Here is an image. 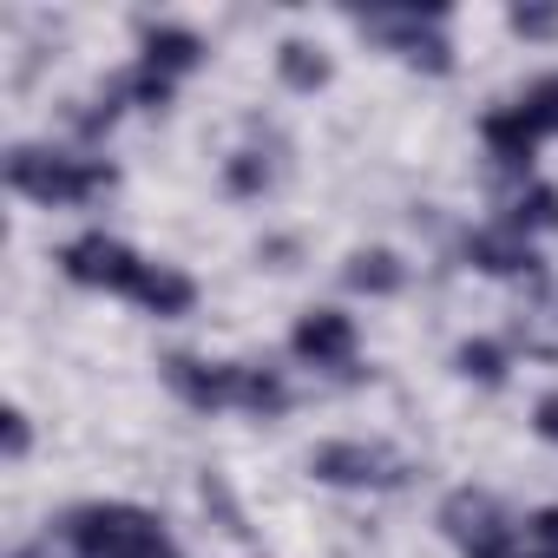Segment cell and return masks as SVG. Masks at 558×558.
I'll list each match as a JSON object with an SVG mask.
<instances>
[{
	"instance_id": "1",
	"label": "cell",
	"mask_w": 558,
	"mask_h": 558,
	"mask_svg": "<svg viewBox=\"0 0 558 558\" xmlns=\"http://www.w3.org/2000/svg\"><path fill=\"white\" fill-rule=\"evenodd\" d=\"M8 184L34 204H86L112 184V165H80V158H60V151L14 145L8 151Z\"/></svg>"
},
{
	"instance_id": "2",
	"label": "cell",
	"mask_w": 558,
	"mask_h": 558,
	"mask_svg": "<svg viewBox=\"0 0 558 558\" xmlns=\"http://www.w3.org/2000/svg\"><path fill=\"white\" fill-rule=\"evenodd\" d=\"M66 532L86 558H158V551H171L158 519L138 506H86V512H73Z\"/></svg>"
},
{
	"instance_id": "3",
	"label": "cell",
	"mask_w": 558,
	"mask_h": 558,
	"mask_svg": "<svg viewBox=\"0 0 558 558\" xmlns=\"http://www.w3.org/2000/svg\"><path fill=\"white\" fill-rule=\"evenodd\" d=\"M440 525H447V538H453L466 558H519V525H512L506 506H499L493 493H480V486L453 493V499L440 506Z\"/></svg>"
},
{
	"instance_id": "4",
	"label": "cell",
	"mask_w": 558,
	"mask_h": 558,
	"mask_svg": "<svg viewBox=\"0 0 558 558\" xmlns=\"http://www.w3.org/2000/svg\"><path fill=\"white\" fill-rule=\"evenodd\" d=\"M310 473L316 480H329V486H375V493H395V486H408V453H395V447H381V440H329V447H316L310 453Z\"/></svg>"
},
{
	"instance_id": "5",
	"label": "cell",
	"mask_w": 558,
	"mask_h": 558,
	"mask_svg": "<svg viewBox=\"0 0 558 558\" xmlns=\"http://www.w3.org/2000/svg\"><path fill=\"white\" fill-rule=\"evenodd\" d=\"M60 269L73 276V283H86V290H119V296H132L138 290V276H145V256H132L119 236H106V230H86V236H73L66 250H60Z\"/></svg>"
},
{
	"instance_id": "6",
	"label": "cell",
	"mask_w": 558,
	"mask_h": 558,
	"mask_svg": "<svg viewBox=\"0 0 558 558\" xmlns=\"http://www.w3.org/2000/svg\"><path fill=\"white\" fill-rule=\"evenodd\" d=\"M165 381L191 401V408H236L243 401V362H191V355H171L165 362Z\"/></svg>"
},
{
	"instance_id": "7",
	"label": "cell",
	"mask_w": 558,
	"mask_h": 558,
	"mask_svg": "<svg viewBox=\"0 0 558 558\" xmlns=\"http://www.w3.org/2000/svg\"><path fill=\"white\" fill-rule=\"evenodd\" d=\"M290 349L310 362V368H349L355 362V323L342 310H310L290 336Z\"/></svg>"
},
{
	"instance_id": "8",
	"label": "cell",
	"mask_w": 558,
	"mask_h": 558,
	"mask_svg": "<svg viewBox=\"0 0 558 558\" xmlns=\"http://www.w3.org/2000/svg\"><path fill=\"white\" fill-rule=\"evenodd\" d=\"M466 263H480L486 276H532L538 269V256H532V243L519 230H480V236H466Z\"/></svg>"
},
{
	"instance_id": "9",
	"label": "cell",
	"mask_w": 558,
	"mask_h": 558,
	"mask_svg": "<svg viewBox=\"0 0 558 558\" xmlns=\"http://www.w3.org/2000/svg\"><path fill=\"white\" fill-rule=\"evenodd\" d=\"M132 303H145L151 316H184V310L197 303V290H191V276H178V269H165V263H145Z\"/></svg>"
},
{
	"instance_id": "10",
	"label": "cell",
	"mask_w": 558,
	"mask_h": 558,
	"mask_svg": "<svg viewBox=\"0 0 558 558\" xmlns=\"http://www.w3.org/2000/svg\"><path fill=\"white\" fill-rule=\"evenodd\" d=\"M204 60V40L197 34H184V27H145V66L151 73H191Z\"/></svg>"
},
{
	"instance_id": "11",
	"label": "cell",
	"mask_w": 558,
	"mask_h": 558,
	"mask_svg": "<svg viewBox=\"0 0 558 558\" xmlns=\"http://www.w3.org/2000/svg\"><path fill=\"white\" fill-rule=\"evenodd\" d=\"M486 145H493V158H499V165H525V158H532V145H538V132H532V119H525L519 106H506V112H493V119H486Z\"/></svg>"
},
{
	"instance_id": "12",
	"label": "cell",
	"mask_w": 558,
	"mask_h": 558,
	"mask_svg": "<svg viewBox=\"0 0 558 558\" xmlns=\"http://www.w3.org/2000/svg\"><path fill=\"white\" fill-rule=\"evenodd\" d=\"M349 283L368 290V296H395V290H401V263H395L388 250H362V256L349 263Z\"/></svg>"
},
{
	"instance_id": "13",
	"label": "cell",
	"mask_w": 558,
	"mask_h": 558,
	"mask_svg": "<svg viewBox=\"0 0 558 558\" xmlns=\"http://www.w3.org/2000/svg\"><path fill=\"white\" fill-rule=\"evenodd\" d=\"M558 223V191H545V184H532V191H519L512 197V210H506V230H551Z\"/></svg>"
},
{
	"instance_id": "14",
	"label": "cell",
	"mask_w": 558,
	"mask_h": 558,
	"mask_svg": "<svg viewBox=\"0 0 558 558\" xmlns=\"http://www.w3.org/2000/svg\"><path fill=\"white\" fill-rule=\"evenodd\" d=\"M276 66H283V80H290L296 93H316V86H329V60H323L316 47H303V40H290L283 53H276Z\"/></svg>"
},
{
	"instance_id": "15",
	"label": "cell",
	"mask_w": 558,
	"mask_h": 558,
	"mask_svg": "<svg viewBox=\"0 0 558 558\" xmlns=\"http://www.w3.org/2000/svg\"><path fill=\"white\" fill-rule=\"evenodd\" d=\"M519 112L532 119V132L545 138V132H558V80H538L525 99H519Z\"/></svg>"
},
{
	"instance_id": "16",
	"label": "cell",
	"mask_w": 558,
	"mask_h": 558,
	"mask_svg": "<svg viewBox=\"0 0 558 558\" xmlns=\"http://www.w3.org/2000/svg\"><path fill=\"white\" fill-rule=\"evenodd\" d=\"M460 375H473V381H506V355H499L493 342H466V349H460Z\"/></svg>"
},
{
	"instance_id": "17",
	"label": "cell",
	"mask_w": 558,
	"mask_h": 558,
	"mask_svg": "<svg viewBox=\"0 0 558 558\" xmlns=\"http://www.w3.org/2000/svg\"><path fill=\"white\" fill-rule=\"evenodd\" d=\"M512 27L525 40H545V34H558V8H512Z\"/></svg>"
},
{
	"instance_id": "18",
	"label": "cell",
	"mask_w": 558,
	"mask_h": 558,
	"mask_svg": "<svg viewBox=\"0 0 558 558\" xmlns=\"http://www.w3.org/2000/svg\"><path fill=\"white\" fill-rule=\"evenodd\" d=\"M519 558H558V506L532 519V551H519Z\"/></svg>"
},
{
	"instance_id": "19",
	"label": "cell",
	"mask_w": 558,
	"mask_h": 558,
	"mask_svg": "<svg viewBox=\"0 0 558 558\" xmlns=\"http://www.w3.org/2000/svg\"><path fill=\"white\" fill-rule=\"evenodd\" d=\"M27 440H34V434H27V414H21V408H8V460H21V453H27Z\"/></svg>"
},
{
	"instance_id": "20",
	"label": "cell",
	"mask_w": 558,
	"mask_h": 558,
	"mask_svg": "<svg viewBox=\"0 0 558 558\" xmlns=\"http://www.w3.org/2000/svg\"><path fill=\"white\" fill-rule=\"evenodd\" d=\"M538 434L558 447V395H545V401H538Z\"/></svg>"
},
{
	"instance_id": "21",
	"label": "cell",
	"mask_w": 558,
	"mask_h": 558,
	"mask_svg": "<svg viewBox=\"0 0 558 558\" xmlns=\"http://www.w3.org/2000/svg\"><path fill=\"white\" fill-rule=\"evenodd\" d=\"M158 558H171V551H158Z\"/></svg>"
}]
</instances>
